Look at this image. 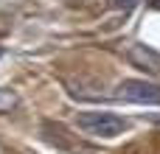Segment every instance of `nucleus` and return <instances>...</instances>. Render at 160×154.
Returning a JSON list of instances; mask_svg holds the SVG:
<instances>
[{"label":"nucleus","mask_w":160,"mask_h":154,"mask_svg":"<svg viewBox=\"0 0 160 154\" xmlns=\"http://www.w3.org/2000/svg\"><path fill=\"white\" fill-rule=\"evenodd\" d=\"M79 129L93 137H115L127 129V123L112 112H84L79 115Z\"/></svg>","instance_id":"nucleus-1"},{"label":"nucleus","mask_w":160,"mask_h":154,"mask_svg":"<svg viewBox=\"0 0 160 154\" xmlns=\"http://www.w3.org/2000/svg\"><path fill=\"white\" fill-rule=\"evenodd\" d=\"M118 101H129V104H146V107H160V87L141 81V79H127L118 84L115 90Z\"/></svg>","instance_id":"nucleus-2"},{"label":"nucleus","mask_w":160,"mask_h":154,"mask_svg":"<svg viewBox=\"0 0 160 154\" xmlns=\"http://www.w3.org/2000/svg\"><path fill=\"white\" fill-rule=\"evenodd\" d=\"M17 107V95L11 90H0V112H11Z\"/></svg>","instance_id":"nucleus-3"},{"label":"nucleus","mask_w":160,"mask_h":154,"mask_svg":"<svg viewBox=\"0 0 160 154\" xmlns=\"http://www.w3.org/2000/svg\"><path fill=\"white\" fill-rule=\"evenodd\" d=\"M112 6H115V8H135L138 0H112Z\"/></svg>","instance_id":"nucleus-4"},{"label":"nucleus","mask_w":160,"mask_h":154,"mask_svg":"<svg viewBox=\"0 0 160 154\" xmlns=\"http://www.w3.org/2000/svg\"><path fill=\"white\" fill-rule=\"evenodd\" d=\"M0 59H3V48H0Z\"/></svg>","instance_id":"nucleus-5"}]
</instances>
